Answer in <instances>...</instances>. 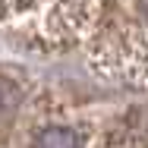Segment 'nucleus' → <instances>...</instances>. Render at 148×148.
<instances>
[{
	"label": "nucleus",
	"instance_id": "f257e3e1",
	"mask_svg": "<svg viewBox=\"0 0 148 148\" xmlns=\"http://www.w3.org/2000/svg\"><path fill=\"white\" fill-rule=\"evenodd\" d=\"M35 148H82V136L66 126H47L35 136Z\"/></svg>",
	"mask_w": 148,
	"mask_h": 148
},
{
	"label": "nucleus",
	"instance_id": "f03ea898",
	"mask_svg": "<svg viewBox=\"0 0 148 148\" xmlns=\"http://www.w3.org/2000/svg\"><path fill=\"white\" fill-rule=\"evenodd\" d=\"M142 10H145V19H148V0H142Z\"/></svg>",
	"mask_w": 148,
	"mask_h": 148
}]
</instances>
